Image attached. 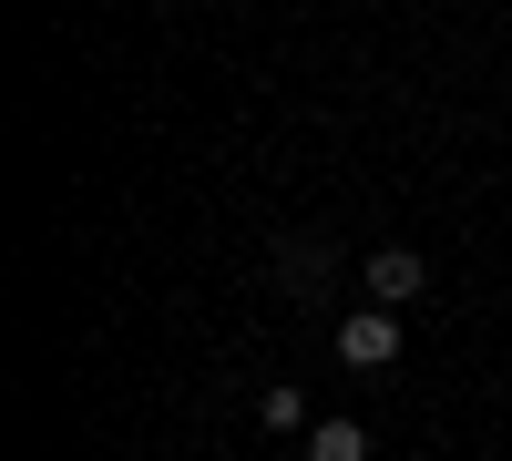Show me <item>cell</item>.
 <instances>
[{"instance_id": "6da1fadb", "label": "cell", "mask_w": 512, "mask_h": 461, "mask_svg": "<svg viewBox=\"0 0 512 461\" xmlns=\"http://www.w3.org/2000/svg\"><path fill=\"white\" fill-rule=\"evenodd\" d=\"M359 277H369L379 308H400V298H420V287H431V257H420V246H369Z\"/></svg>"}, {"instance_id": "7a4b0ae2", "label": "cell", "mask_w": 512, "mask_h": 461, "mask_svg": "<svg viewBox=\"0 0 512 461\" xmlns=\"http://www.w3.org/2000/svg\"><path fill=\"white\" fill-rule=\"evenodd\" d=\"M338 359H349V369H390V359H400V328H390V308L338 318Z\"/></svg>"}, {"instance_id": "3957f363", "label": "cell", "mask_w": 512, "mask_h": 461, "mask_svg": "<svg viewBox=\"0 0 512 461\" xmlns=\"http://www.w3.org/2000/svg\"><path fill=\"white\" fill-rule=\"evenodd\" d=\"M328 267H338V257H328V236H287V246H277V277H287V287H308V298L328 287Z\"/></svg>"}, {"instance_id": "277c9868", "label": "cell", "mask_w": 512, "mask_h": 461, "mask_svg": "<svg viewBox=\"0 0 512 461\" xmlns=\"http://www.w3.org/2000/svg\"><path fill=\"white\" fill-rule=\"evenodd\" d=\"M256 421H267L277 441H297V431H318V421H308V390H287V380H277L267 400H256Z\"/></svg>"}, {"instance_id": "5b68a950", "label": "cell", "mask_w": 512, "mask_h": 461, "mask_svg": "<svg viewBox=\"0 0 512 461\" xmlns=\"http://www.w3.org/2000/svg\"><path fill=\"white\" fill-rule=\"evenodd\" d=\"M308 461H369V431L359 421H318L308 431Z\"/></svg>"}]
</instances>
